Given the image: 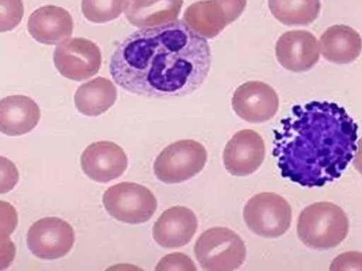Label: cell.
Here are the masks:
<instances>
[{
	"label": "cell",
	"instance_id": "d6986e66",
	"mask_svg": "<svg viewBox=\"0 0 362 271\" xmlns=\"http://www.w3.org/2000/svg\"><path fill=\"white\" fill-rule=\"evenodd\" d=\"M183 0H129L124 14L129 23L147 28L175 21Z\"/></svg>",
	"mask_w": 362,
	"mask_h": 271
},
{
	"label": "cell",
	"instance_id": "4fadbf2b",
	"mask_svg": "<svg viewBox=\"0 0 362 271\" xmlns=\"http://www.w3.org/2000/svg\"><path fill=\"white\" fill-rule=\"evenodd\" d=\"M275 54L279 63L286 69L296 73L306 71L319 61L318 42L307 30L286 31L276 43Z\"/></svg>",
	"mask_w": 362,
	"mask_h": 271
},
{
	"label": "cell",
	"instance_id": "277c9868",
	"mask_svg": "<svg viewBox=\"0 0 362 271\" xmlns=\"http://www.w3.org/2000/svg\"><path fill=\"white\" fill-rule=\"evenodd\" d=\"M194 254L204 270L232 271L244 263L246 247L240 236L233 230L213 227L197 239Z\"/></svg>",
	"mask_w": 362,
	"mask_h": 271
},
{
	"label": "cell",
	"instance_id": "83f0119b",
	"mask_svg": "<svg viewBox=\"0 0 362 271\" xmlns=\"http://www.w3.org/2000/svg\"><path fill=\"white\" fill-rule=\"evenodd\" d=\"M16 255V246L9 238L0 241V270L8 268Z\"/></svg>",
	"mask_w": 362,
	"mask_h": 271
},
{
	"label": "cell",
	"instance_id": "8992f818",
	"mask_svg": "<svg viewBox=\"0 0 362 271\" xmlns=\"http://www.w3.org/2000/svg\"><path fill=\"white\" fill-rule=\"evenodd\" d=\"M206 159L207 152L203 145L190 139L178 140L158 155L153 164L154 174L163 183L182 182L199 174Z\"/></svg>",
	"mask_w": 362,
	"mask_h": 271
},
{
	"label": "cell",
	"instance_id": "9a60e30c",
	"mask_svg": "<svg viewBox=\"0 0 362 271\" xmlns=\"http://www.w3.org/2000/svg\"><path fill=\"white\" fill-rule=\"evenodd\" d=\"M197 229L195 214L187 207L174 206L165 210L153 227V237L162 247L173 248L187 244Z\"/></svg>",
	"mask_w": 362,
	"mask_h": 271
},
{
	"label": "cell",
	"instance_id": "30bf717a",
	"mask_svg": "<svg viewBox=\"0 0 362 271\" xmlns=\"http://www.w3.org/2000/svg\"><path fill=\"white\" fill-rule=\"evenodd\" d=\"M75 241L71 226L61 218L49 217L35 222L27 233V243L37 258L54 260L64 256Z\"/></svg>",
	"mask_w": 362,
	"mask_h": 271
},
{
	"label": "cell",
	"instance_id": "52a82bcc",
	"mask_svg": "<svg viewBox=\"0 0 362 271\" xmlns=\"http://www.w3.org/2000/svg\"><path fill=\"white\" fill-rule=\"evenodd\" d=\"M103 202L115 219L135 224L147 222L157 208V201L146 187L132 182H122L110 187Z\"/></svg>",
	"mask_w": 362,
	"mask_h": 271
},
{
	"label": "cell",
	"instance_id": "44dd1931",
	"mask_svg": "<svg viewBox=\"0 0 362 271\" xmlns=\"http://www.w3.org/2000/svg\"><path fill=\"white\" fill-rule=\"evenodd\" d=\"M268 6L276 19L289 26L309 25L320 11V0H268Z\"/></svg>",
	"mask_w": 362,
	"mask_h": 271
},
{
	"label": "cell",
	"instance_id": "8fae6325",
	"mask_svg": "<svg viewBox=\"0 0 362 271\" xmlns=\"http://www.w3.org/2000/svg\"><path fill=\"white\" fill-rule=\"evenodd\" d=\"M275 90L262 81H247L235 90L232 107L235 114L250 123H262L274 116L279 109Z\"/></svg>",
	"mask_w": 362,
	"mask_h": 271
},
{
	"label": "cell",
	"instance_id": "5b68a950",
	"mask_svg": "<svg viewBox=\"0 0 362 271\" xmlns=\"http://www.w3.org/2000/svg\"><path fill=\"white\" fill-rule=\"evenodd\" d=\"M243 219L254 234L265 238H277L289 229L292 210L281 195L263 192L253 195L243 209Z\"/></svg>",
	"mask_w": 362,
	"mask_h": 271
},
{
	"label": "cell",
	"instance_id": "6da1fadb",
	"mask_svg": "<svg viewBox=\"0 0 362 271\" xmlns=\"http://www.w3.org/2000/svg\"><path fill=\"white\" fill-rule=\"evenodd\" d=\"M211 64L206 38L176 20L138 30L125 37L111 56L110 72L115 83L127 92L170 99L197 90Z\"/></svg>",
	"mask_w": 362,
	"mask_h": 271
},
{
	"label": "cell",
	"instance_id": "d4e9b609",
	"mask_svg": "<svg viewBox=\"0 0 362 271\" xmlns=\"http://www.w3.org/2000/svg\"><path fill=\"white\" fill-rule=\"evenodd\" d=\"M193 261L181 253L164 256L158 263L156 270H196Z\"/></svg>",
	"mask_w": 362,
	"mask_h": 271
},
{
	"label": "cell",
	"instance_id": "5bb4252c",
	"mask_svg": "<svg viewBox=\"0 0 362 271\" xmlns=\"http://www.w3.org/2000/svg\"><path fill=\"white\" fill-rule=\"evenodd\" d=\"M83 172L91 179L107 183L122 176L127 167V157L121 147L110 141L88 145L81 157Z\"/></svg>",
	"mask_w": 362,
	"mask_h": 271
},
{
	"label": "cell",
	"instance_id": "2e32d148",
	"mask_svg": "<svg viewBox=\"0 0 362 271\" xmlns=\"http://www.w3.org/2000/svg\"><path fill=\"white\" fill-rule=\"evenodd\" d=\"M74 23L70 13L64 8L47 5L31 13L28 22L30 35L37 42L45 44H57L69 37Z\"/></svg>",
	"mask_w": 362,
	"mask_h": 271
},
{
	"label": "cell",
	"instance_id": "3957f363",
	"mask_svg": "<svg viewBox=\"0 0 362 271\" xmlns=\"http://www.w3.org/2000/svg\"><path fill=\"white\" fill-rule=\"evenodd\" d=\"M344 211L330 202H317L304 208L297 220V234L308 248L327 250L339 245L349 232Z\"/></svg>",
	"mask_w": 362,
	"mask_h": 271
},
{
	"label": "cell",
	"instance_id": "7402d4cb",
	"mask_svg": "<svg viewBox=\"0 0 362 271\" xmlns=\"http://www.w3.org/2000/svg\"><path fill=\"white\" fill-rule=\"evenodd\" d=\"M129 0H82L85 18L95 23H104L117 18Z\"/></svg>",
	"mask_w": 362,
	"mask_h": 271
},
{
	"label": "cell",
	"instance_id": "ba28073f",
	"mask_svg": "<svg viewBox=\"0 0 362 271\" xmlns=\"http://www.w3.org/2000/svg\"><path fill=\"white\" fill-rule=\"evenodd\" d=\"M247 0H201L187 8L184 23L204 38L217 36L243 13Z\"/></svg>",
	"mask_w": 362,
	"mask_h": 271
},
{
	"label": "cell",
	"instance_id": "7c38bea8",
	"mask_svg": "<svg viewBox=\"0 0 362 271\" xmlns=\"http://www.w3.org/2000/svg\"><path fill=\"white\" fill-rule=\"evenodd\" d=\"M265 145L262 136L251 129L236 132L227 143L223 154L226 169L232 175L245 176L262 164Z\"/></svg>",
	"mask_w": 362,
	"mask_h": 271
},
{
	"label": "cell",
	"instance_id": "cb8c5ba5",
	"mask_svg": "<svg viewBox=\"0 0 362 271\" xmlns=\"http://www.w3.org/2000/svg\"><path fill=\"white\" fill-rule=\"evenodd\" d=\"M17 222L15 207L8 202L0 200V241L9 237L15 230Z\"/></svg>",
	"mask_w": 362,
	"mask_h": 271
},
{
	"label": "cell",
	"instance_id": "4316f807",
	"mask_svg": "<svg viewBox=\"0 0 362 271\" xmlns=\"http://www.w3.org/2000/svg\"><path fill=\"white\" fill-rule=\"evenodd\" d=\"M351 252L342 253L333 260L330 270H358L357 267L361 269V254H358L356 257L349 260Z\"/></svg>",
	"mask_w": 362,
	"mask_h": 271
},
{
	"label": "cell",
	"instance_id": "484cf974",
	"mask_svg": "<svg viewBox=\"0 0 362 271\" xmlns=\"http://www.w3.org/2000/svg\"><path fill=\"white\" fill-rule=\"evenodd\" d=\"M16 165L6 157L0 156V193L11 191L18 181Z\"/></svg>",
	"mask_w": 362,
	"mask_h": 271
},
{
	"label": "cell",
	"instance_id": "e0dca14e",
	"mask_svg": "<svg viewBox=\"0 0 362 271\" xmlns=\"http://www.w3.org/2000/svg\"><path fill=\"white\" fill-rule=\"evenodd\" d=\"M37 103L25 95H11L0 100V131L16 136L32 131L40 120Z\"/></svg>",
	"mask_w": 362,
	"mask_h": 271
},
{
	"label": "cell",
	"instance_id": "9c48e42d",
	"mask_svg": "<svg viewBox=\"0 0 362 271\" xmlns=\"http://www.w3.org/2000/svg\"><path fill=\"white\" fill-rule=\"evenodd\" d=\"M53 59L61 75L72 80L81 81L99 71L102 55L95 42L83 37H72L57 45Z\"/></svg>",
	"mask_w": 362,
	"mask_h": 271
},
{
	"label": "cell",
	"instance_id": "7a4b0ae2",
	"mask_svg": "<svg viewBox=\"0 0 362 271\" xmlns=\"http://www.w3.org/2000/svg\"><path fill=\"white\" fill-rule=\"evenodd\" d=\"M358 126L337 103L312 101L293 107L274 131L273 155L282 176L303 186L339 178L358 145Z\"/></svg>",
	"mask_w": 362,
	"mask_h": 271
},
{
	"label": "cell",
	"instance_id": "603a6c76",
	"mask_svg": "<svg viewBox=\"0 0 362 271\" xmlns=\"http://www.w3.org/2000/svg\"><path fill=\"white\" fill-rule=\"evenodd\" d=\"M23 11L22 0H0V32L15 28L21 21Z\"/></svg>",
	"mask_w": 362,
	"mask_h": 271
},
{
	"label": "cell",
	"instance_id": "ac0fdd59",
	"mask_svg": "<svg viewBox=\"0 0 362 271\" xmlns=\"http://www.w3.org/2000/svg\"><path fill=\"white\" fill-rule=\"evenodd\" d=\"M318 47L325 59L335 64H349L359 56L361 38L352 28L334 25L320 36Z\"/></svg>",
	"mask_w": 362,
	"mask_h": 271
},
{
	"label": "cell",
	"instance_id": "ffe728a7",
	"mask_svg": "<svg viewBox=\"0 0 362 271\" xmlns=\"http://www.w3.org/2000/svg\"><path fill=\"white\" fill-rule=\"evenodd\" d=\"M117 91L107 78L96 77L81 85L74 95L76 109L83 114L97 116L107 112L115 102Z\"/></svg>",
	"mask_w": 362,
	"mask_h": 271
}]
</instances>
